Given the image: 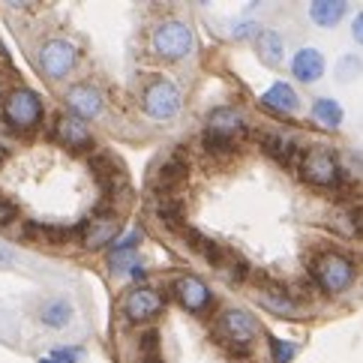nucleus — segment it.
Wrapping results in <instances>:
<instances>
[{
    "label": "nucleus",
    "mask_w": 363,
    "mask_h": 363,
    "mask_svg": "<svg viewBox=\"0 0 363 363\" xmlns=\"http://www.w3.org/2000/svg\"><path fill=\"white\" fill-rule=\"evenodd\" d=\"M309 274H313V282L318 285L324 294H342L345 289H352L357 270H354V262L345 252L321 250L313 258V267H309Z\"/></svg>",
    "instance_id": "1"
},
{
    "label": "nucleus",
    "mask_w": 363,
    "mask_h": 363,
    "mask_svg": "<svg viewBox=\"0 0 363 363\" xmlns=\"http://www.w3.org/2000/svg\"><path fill=\"white\" fill-rule=\"evenodd\" d=\"M258 336V321L252 313H246V309H225V313H219L216 318V340L219 345H225L228 352L235 354H252V342Z\"/></svg>",
    "instance_id": "2"
},
{
    "label": "nucleus",
    "mask_w": 363,
    "mask_h": 363,
    "mask_svg": "<svg viewBox=\"0 0 363 363\" xmlns=\"http://www.w3.org/2000/svg\"><path fill=\"white\" fill-rule=\"evenodd\" d=\"M150 45H153V55L168 60V63H177L192 55L196 48V36H192V28L177 18H168L162 21L157 30L150 36Z\"/></svg>",
    "instance_id": "3"
},
{
    "label": "nucleus",
    "mask_w": 363,
    "mask_h": 363,
    "mask_svg": "<svg viewBox=\"0 0 363 363\" xmlns=\"http://www.w3.org/2000/svg\"><path fill=\"white\" fill-rule=\"evenodd\" d=\"M301 177L306 184L321 186V189H340L345 184V172L336 153L328 147H309L301 157Z\"/></svg>",
    "instance_id": "4"
},
{
    "label": "nucleus",
    "mask_w": 363,
    "mask_h": 363,
    "mask_svg": "<svg viewBox=\"0 0 363 363\" xmlns=\"http://www.w3.org/2000/svg\"><path fill=\"white\" fill-rule=\"evenodd\" d=\"M4 121L16 133L30 135L43 121V99L30 87H16L4 102Z\"/></svg>",
    "instance_id": "5"
},
{
    "label": "nucleus",
    "mask_w": 363,
    "mask_h": 363,
    "mask_svg": "<svg viewBox=\"0 0 363 363\" xmlns=\"http://www.w3.org/2000/svg\"><path fill=\"white\" fill-rule=\"evenodd\" d=\"M141 108L153 121H172L180 111V90L168 79H153L141 90Z\"/></svg>",
    "instance_id": "6"
},
{
    "label": "nucleus",
    "mask_w": 363,
    "mask_h": 363,
    "mask_svg": "<svg viewBox=\"0 0 363 363\" xmlns=\"http://www.w3.org/2000/svg\"><path fill=\"white\" fill-rule=\"evenodd\" d=\"M40 69L48 75L51 82H60L75 69L79 63V48H75L69 40H60V36H51V40L40 48Z\"/></svg>",
    "instance_id": "7"
},
{
    "label": "nucleus",
    "mask_w": 363,
    "mask_h": 363,
    "mask_svg": "<svg viewBox=\"0 0 363 363\" xmlns=\"http://www.w3.org/2000/svg\"><path fill=\"white\" fill-rule=\"evenodd\" d=\"M255 301L262 303L267 313L282 315V318H297L301 315V301L274 279H258L255 282Z\"/></svg>",
    "instance_id": "8"
},
{
    "label": "nucleus",
    "mask_w": 363,
    "mask_h": 363,
    "mask_svg": "<svg viewBox=\"0 0 363 363\" xmlns=\"http://www.w3.org/2000/svg\"><path fill=\"white\" fill-rule=\"evenodd\" d=\"M162 294L157 289H147V285H138V289L126 291L123 301H121V309L123 315L133 321V324H145L150 318H157L162 313Z\"/></svg>",
    "instance_id": "9"
},
{
    "label": "nucleus",
    "mask_w": 363,
    "mask_h": 363,
    "mask_svg": "<svg viewBox=\"0 0 363 363\" xmlns=\"http://www.w3.org/2000/svg\"><path fill=\"white\" fill-rule=\"evenodd\" d=\"M189 172V150L186 147H174L168 157L157 165V172L150 177V189L162 196V192H174L180 180H186Z\"/></svg>",
    "instance_id": "10"
},
{
    "label": "nucleus",
    "mask_w": 363,
    "mask_h": 363,
    "mask_svg": "<svg viewBox=\"0 0 363 363\" xmlns=\"http://www.w3.org/2000/svg\"><path fill=\"white\" fill-rule=\"evenodd\" d=\"M67 108H69L72 118H79V121L96 118V114L102 111V94H99V87L90 84V82L72 84L67 90Z\"/></svg>",
    "instance_id": "11"
},
{
    "label": "nucleus",
    "mask_w": 363,
    "mask_h": 363,
    "mask_svg": "<svg viewBox=\"0 0 363 363\" xmlns=\"http://www.w3.org/2000/svg\"><path fill=\"white\" fill-rule=\"evenodd\" d=\"M174 297L180 301V306L189 309V313H204V309L213 306V291L207 289L199 277H177Z\"/></svg>",
    "instance_id": "12"
},
{
    "label": "nucleus",
    "mask_w": 363,
    "mask_h": 363,
    "mask_svg": "<svg viewBox=\"0 0 363 363\" xmlns=\"http://www.w3.org/2000/svg\"><path fill=\"white\" fill-rule=\"evenodd\" d=\"M79 231L84 235V246L87 250H102V246H108L118 240L121 235V223L114 213H99L96 219H90V223H82Z\"/></svg>",
    "instance_id": "13"
},
{
    "label": "nucleus",
    "mask_w": 363,
    "mask_h": 363,
    "mask_svg": "<svg viewBox=\"0 0 363 363\" xmlns=\"http://www.w3.org/2000/svg\"><path fill=\"white\" fill-rule=\"evenodd\" d=\"M262 147H264L267 157H274L282 165H291L294 160L303 157V150L297 147V141L289 133H282V129H267V133H262Z\"/></svg>",
    "instance_id": "14"
},
{
    "label": "nucleus",
    "mask_w": 363,
    "mask_h": 363,
    "mask_svg": "<svg viewBox=\"0 0 363 363\" xmlns=\"http://www.w3.org/2000/svg\"><path fill=\"white\" fill-rule=\"evenodd\" d=\"M55 133H57L60 145L69 147V150H90L94 147V138H90L87 123L72 118V114H63V118L57 121V126H55Z\"/></svg>",
    "instance_id": "15"
},
{
    "label": "nucleus",
    "mask_w": 363,
    "mask_h": 363,
    "mask_svg": "<svg viewBox=\"0 0 363 363\" xmlns=\"http://www.w3.org/2000/svg\"><path fill=\"white\" fill-rule=\"evenodd\" d=\"M291 75L301 84H313L324 75V55L318 48H301L291 60Z\"/></svg>",
    "instance_id": "16"
},
{
    "label": "nucleus",
    "mask_w": 363,
    "mask_h": 363,
    "mask_svg": "<svg viewBox=\"0 0 363 363\" xmlns=\"http://www.w3.org/2000/svg\"><path fill=\"white\" fill-rule=\"evenodd\" d=\"M262 106L270 111H279V114H294L301 108V96H297V90L289 82H274L264 90Z\"/></svg>",
    "instance_id": "17"
},
{
    "label": "nucleus",
    "mask_w": 363,
    "mask_h": 363,
    "mask_svg": "<svg viewBox=\"0 0 363 363\" xmlns=\"http://www.w3.org/2000/svg\"><path fill=\"white\" fill-rule=\"evenodd\" d=\"M328 225L342 238H363V211L352 204H340L328 216Z\"/></svg>",
    "instance_id": "18"
},
{
    "label": "nucleus",
    "mask_w": 363,
    "mask_h": 363,
    "mask_svg": "<svg viewBox=\"0 0 363 363\" xmlns=\"http://www.w3.org/2000/svg\"><path fill=\"white\" fill-rule=\"evenodd\" d=\"M153 211L157 216L162 219V225H168L172 231H184V199L177 196V192H162L157 196V204H153Z\"/></svg>",
    "instance_id": "19"
},
{
    "label": "nucleus",
    "mask_w": 363,
    "mask_h": 363,
    "mask_svg": "<svg viewBox=\"0 0 363 363\" xmlns=\"http://www.w3.org/2000/svg\"><path fill=\"white\" fill-rule=\"evenodd\" d=\"M348 12V4H342V0H313L309 4V18H313V24H318V28H336Z\"/></svg>",
    "instance_id": "20"
},
{
    "label": "nucleus",
    "mask_w": 363,
    "mask_h": 363,
    "mask_svg": "<svg viewBox=\"0 0 363 363\" xmlns=\"http://www.w3.org/2000/svg\"><path fill=\"white\" fill-rule=\"evenodd\" d=\"M243 129H246V123H243L238 108H216L211 118H207V133H219V135L238 138Z\"/></svg>",
    "instance_id": "21"
},
{
    "label": "nucleus",
    "mask_w": 363,
    "mask_h": 363,
    "mask_svg": "<svg viewBox=\"0 0 363 363\" xmlns=\"http://www.w3.org/2000/svg\"><path fill=\"white\" fill-rule=\"evenodd\" d=\"M255 48H258V57H262L267 67H279L285 60V43L277 30H262L255 36Z\"/></svg>",
    "instance_id": "22"
},
{
    "label": "nucleus",
    "mask_w": 363,
    "mask_h": 363,
    "mask_svg": "<svg viewBox=\"0 0 363 363\" xmlns=\"http://www.w3.org/2000/svg\"><path fill=\"white\" fill-rule=\"evenodd\" d=\"M313 118H315V123L328 126V129H340V123H342V106L336 99H330V96H321V99L313 102Z\"/></svg>",
    "instance_id": "23"
},
{
    "label": "nucleus",
    "mask_w": 363,
    "mask_h": 363,
    "mask_svg": "<svg viewBox=\"0 0 363 363\" xmlns=\"http://www.w3.org/2000/svg\"><path fill=\"white\" fill-rule=\"evenodd\" d=\"M40 318L43 324H48V328H67V321L72 318V306L69 301H63V297H51V301L40 309Z\"/></svg>",
    "instance_id": "24"
},
{
    "label": "nucleus",
    "mask_w": 363,
    "mask_h": 363,
    "mask_svg": "<svg viewBox=\"0 0 363 363\" xmlns=\"http://www.w3.org/2000/svg\"><path fill=\"white\" fill-rule=\"evenodd\" d=\"M216 270H219V277H223L225 282H243L246 277L252 274L250 270V262H246L243 255H238V252H228L225 250V258L216 264Z\"/></svg>",
    "instance_id": "25"
},
{
    "label": "nucleus",
    "mask_w": 363,
    "mask_h": 363,
    "mask_svg": "<svg viewBox=\"0 0 363 363\" xmlns=\"http://www.w3.org/2000/svg\"><path fill=\"white\" fill-rule=\"evenodd\" d=\"M204 153L207 157H219V160H225L231 157V153L238 150V138H231V135H219V133H204Z\"/></svg>",
    "instance_id": "26"
},
{
    "label": "nucleus",
    "mask_w": 363,
    "mask_h": 363,
    "mask_svg": "<svg viewBox=\"0 0 363 363\" xmlns=\"http://www.w3.org/2000/svg\"><path fill=\"white\" fill-rule=\"evenodd\" d=\"M360 72H363V63L357 55H345V57H340V63H336V79L340 82H354Z\"/></svg>",
    "instance_id": "27"
},
{
    "label": "nucleus",
    "mask_w": 363,
    "mask_h": 363,
    "mask_svg": "<svg viewBox=\"0 0 363 363\" xmlns=\"http://www.w3.org/2000/svg\"><path fill=\"white\" fill-rule=\"evenodd\" d=\"M138 264V252H111L108 255V267L114 270V274H129Z\"/></svg>",
    "instance_id": "28"
},
{
    "label": "nucleus",
    "mask_w": 363,
    "mask_h": 363,
    "mask_svg": "<svg viewBox=\"0 0 363 363\" xmlns=\"http://www.w3.org/2000/svg\"><path fill=\"white\" fill-rule=\"evenodd\" d=\"M270 348H274V363H291V357L297 354V345L294 342H285L270 336Z\"/></svg>",
    "instance_id": "29"
},
{
    "label": "nucleus",
    "mask_w": 363,
    "mask_h": 363,
    "mask_svg": "<svg viewBox=\"0 0 363 363\" xmlns=\"http://www.w3.org/2000/svg\"><path fill=\"white\" fill-rule=\"evenodd\" d=\"M138 345H141V354L153 357V354H157V348H160V333L157 330H141Z\"/></svg>",
    "instance_id": "30"
},
{
    "label": "nucleus",
    "mask_w": 363,
    "mask_h": 363,
    "mask_svg": "<svg viewBox=\"0 0 363 363\" xmlns=\"http://www.w3.org/2000/svg\"><path fill=\"white\" fill-rule=\"evenodd\" d=\"M141 238H145V235H141L138 228H133L126 238H121V240H114V243H111V252H133L135 246L141 243Z\"/></svg>",
    "instance_id": "31"
},
{
    "label": "nucleus",
    "mask_w": 363,
    "mask_h": 363,
    "mask_svg": "<svg viewBox=\"0 0 363 363\" xmlns=\"http://www.w3.org/2000/svg\"><path fill=\"white\" fill-rule=\"evenodd\" d=\"M18 219V207L12 204L9 199H4L0 196V228H6V225H12Z\"/></svg>",
    "instance_id": "32"
},
{
    "label": "nucleus",
    "mask_w": 363,
    "mask_h": 363,
    "mask_svg": "<svg viewBox=\"0 0 363 363\" xmlns=\"http://www.w3.org/2000/svg\"><path fill=\"white\" fill-rule=\"evenodd\" d=\"M84 357L82 348H55L51 352V360H57V363H79Z\"/></svg>",
    "instance_id": "33"
},
{
    "label": "nucleus",
    "mask_w": 363,
    "mask_h": 363,
    "mask_svg": "<svg viewBox=\"0 0 363 363\" xmlns=\"http://www.w3.org/2000/svg\"><path fill=\"white\" fill-rule=\"evenodd\" d=\"M231 33H235V40H250V36H258L262 30H258L255 21H238L235 28H231Z\"/></svg>",
    "instance_id": "34"
},
{
    "label": "nucleus",
    "mask_w": 363,
    "mask_h": 363,
    "mask_svg": "<svg viewBox=\"0 0 363 363\" xmlns=\"http://www.w3.org/2000/svg\"><path fill=\"white\" fill-rule=\"evenodd\" d=\"M352 36H354L357 45H363V12H357L354 21H352Z\"/></svg>",
    "instance_id": "35"
},
{
    "label": "nucleus",
    "mask_w": 363,
    "mask_h": 363,
    "mask_svg": "<svg viewBox=\"0 0 363 363\" xmlns=\"http://www.w3.org/2000/svg\"><path fill=\"white\" fill-rule=\"evenodd\" d=\"M12 262H16V258H12V250H9L6 243H0V264H4V267H9Z\"/></svg>",
    "instance_id": "36"
},
{
    "label": "nucleus",
    "mask_w": 363,
    "mask_h": 363,
    "mask_svg": "<svg viewBox=\"0 0 363 363\" xmlns=\"http://www.w3.org/2000/svg\"><path fill=\"white\" fill-rule=\"evenodd\" d=\"M129 277H133L135 282H141V279H147V270H145V267H141V264H135L133 270H129Z\"/></svg>",
    "instance_id": "37"
},
{
    "label": "nucleus",
    "mask_w": 363,
    "mask_h": 363,
    "mask_svg": "<svg viewBox=\"0 0 363 363\" xmlns=\"http://www.w3.org/2000/svg\"><path fill=\"white\" fill-rule=\"evenodd\" d=\"M141 363H162L160 354H153V357H141Z\"/></svg>",
    "instance_id": "38"
},
{
    "label": "nucleus",
    "mask_w": 363,
    "mask_h": 363,
    "mask_svg": "<svg viewBox=\"0 0 363 363\" xmlns=\"http://www.w3.org/2000/svg\"><path fill=\"white\" fill-rule=\"evenodd\" d=\"M40 363H57V360H51V357H43V360H40Z\"/></svg>",
    "instance_id": "39"
},
{
    "label": "nucleus",
    "mask_w": 363,
    "mask_h": 363,
    "mask_svg": "<svg viewBox=\"0 0 363 363\" xmlns=\"http://www.w3.org/2000/svg\"><path fill=\"white\" fill-rule=\"evenodd\" d=\"M0 160H4V153H0Z\"/></svg>",
    "instance_id": "40"
}]
</instances>
